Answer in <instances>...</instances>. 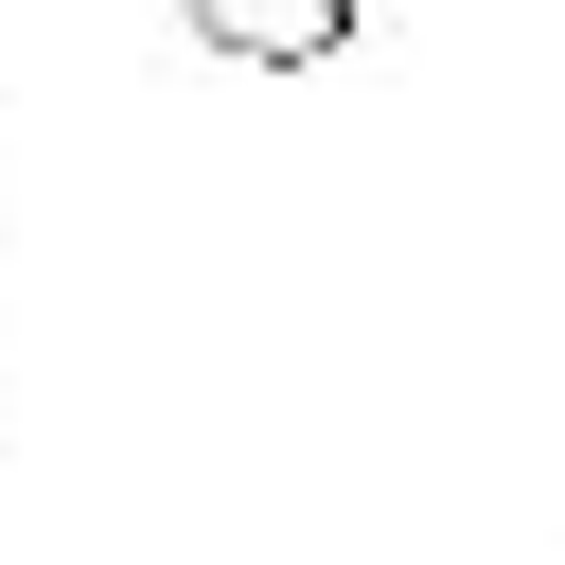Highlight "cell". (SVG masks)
I'll use <instances>...</instances> for the list:
<instances>
[{"label": "cell", "mask_w": 565, "mask_h": 565, "mask_svg": "<svg viewBox=\"0 0 565 565\" xmlns=\"http://www.w3.org/2000/svg\"><path fill=\"white\" fill-rule=\"evenodd\" d=\"M230 71H335L353 53V0H177Z\"/></svg>", "instance_id": "obj_1"}]
</instances>
